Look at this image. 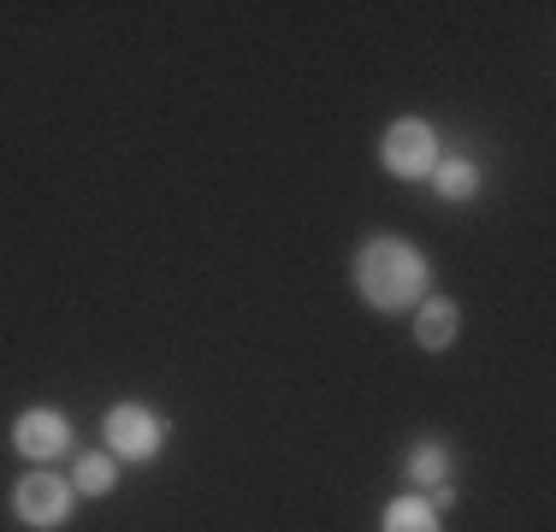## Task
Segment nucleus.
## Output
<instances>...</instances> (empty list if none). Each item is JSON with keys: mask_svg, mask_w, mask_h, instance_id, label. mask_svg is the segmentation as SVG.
Listing matches in <instances>:
<instances>
[{"mask_svg": "<svg viewBox=\"0 0 556 532\" xmlns=\"http://www.w3.org/2000/svg\"><path fill=\"white\" fill-rule=\"evenodd\" d=\"M432 183H439L444 202H468V195L480 190V166H473V160H439V166H432Z\"/></svg>", "mask_w": 556, "mask_h": 532, "instance_id": "6e6552de", "label": "nucleus"}, {"mask_svg": "<svg viewBox=\"0 0 556 532\" xmlns=\"http://www.w3.org/2000/svg\"><path fill=\"white\" fill-rule=\"evenodd\" d=\"M379 160H386L391 178H432V166H439V130L427 125V118H396L386 130V142H379Z\"/></svg>", "mask_w": 556, "mask_h": 532, "instance_id": "f03ea898", "label": "nucleus"}, {"mask_svg": "<svg viewBox=\"0 0 556 532\" xmlns=\"http://www.w3.org/2000/svg\"><path fill=\"white\" fill-rule=\"evenodd\" d=\"M12 444L30 461H54L72 449V420H65L60 408H24L18 426H12Z\"/></svg>", "mask_w": 556, "mask_h": 532, "instance_id": "39448f33", "label": "nucleus"}, {"mask_svg": "<svg viewBox=\"0 0 556 532\" xmlns=\"http://www.w3.org/2000/svg\"><path fill=\"white\" fill-rule=\"evenodd\" d=\"M456 326H462L456 302H444V296H427V302H420V314H415L420 350H450V343H456Z\"/></svg>", "mask_w": 556, "mask_h": 532, "instance_id": "423d86ee", "label": "nucleus"}, {"mask_svg": "<svg viewBox=\"0 0 556 532\" xmlns=\"http://www.w3.org/2000/svg\"><path fill=\"white\" fill-rule=\"evenodd\" d=\"M408 479H415V485H444L450 479V449L444 444H420L415 456H408Z\"/></svg>", "mask_w": 556, "mask_h": 532, "instance_id": "1a4fd4ad", "label": "nucleus"}, {"mask_svg": "<svg viewBox=\"0 0 556 532\" xmlns=\"http://www.w3.org/2000/svg\"><path fill=\"white\" fill-rule=\"evenodd\" d=\"M77 491H89V497H108L113 491V456H77Z\"/></svg>", "mask_w": 556, "mask_h": 532, "instance_id": "9d476101", "label": "nucleus"}, {"mask_svg": "<svg viewBox=\"0 0 556 532\" xmlns=\"http://www.w3.org/2000/svg\"><path fill=\"white\" fill-rule=\"evenodd\" d=\"M12 509H18L24 527H60L72 515V485L60 473H30L12 491Z\"/></svg>", "mask_w": 556, "mask_h": 532, "instance_id": "20e7f679", "label": "nucleus"}, {"mask_svg": "<svg viewBox=\"0 0 556 532\" xmlns=\"http://www.w3.org/2000/svg\"><path fill=\"white\" fill-rule=\"evenodd\" d=\"M101 432H108V449H113V456H125V461H154V456H161V444H166V420L149 415L142 403H113Z\"/></svg>", "mask_w": 556, "mask_h": 532, "instance_id": "7ed1b4c3", "label": "nucleus"}, {"mask_svg": "<svg viewBox=\"0 0 556 532\" xmlns=\"http://www.w3.org/2000/svg\"><path fill=\"white\" fill-rule=\"evenodd\" d=\"M386 532H439V509L427 497H391L386 503Z\"/></svg>", "mask_w": 556, "mask_h": 532, "instance_id": "0eeeda50", "label": "nucleus"}, {"mask_svg": "<svg viewBox=\"0 0 556 532\" xmlns=\"http://www.w3.org/2000/svg\"><path fill=\"white\" fill-rule=\"evenodd\" d=\"M355 290H362L367 308L403 314V308H415L420 290H427V261H420L415 243H403V237H374V243H362V255H355Z\"/></svg>", "mask_w": 556, "mask_h": 532, "instance_id": "f257e3e1", "label": "nucleus"}]
</instances>
